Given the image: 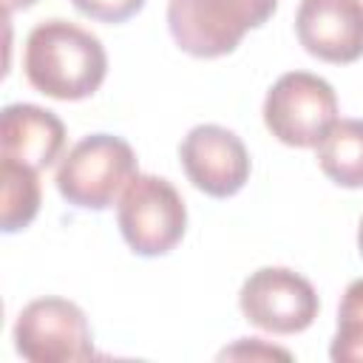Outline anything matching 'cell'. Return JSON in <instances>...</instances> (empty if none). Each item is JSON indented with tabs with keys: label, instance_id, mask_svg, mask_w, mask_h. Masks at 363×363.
Masks as SVG:
<instances>
[{
	"label": "cell",
	"instance_id": "obj_1",
	"mask_svg": "<svg viewBox=\"0 0 363 363\" xmlns=\"http://www.w3.org/2000/svg\"><path fill=\"white\" fill-rule=\"evenodd\" d=\"M23 71L34 91L60 102H79L94 96L105 82L108 54L88 28L51 17L28 31Z\"/></svg>",
	"mask_w": 363,
	"mask_h": 363
},
{
	"label": "cell",
	"instance_id": "obj_2",
	"mask_svg": "<svg viewBox=\"0 0 363 363\" xmlns=\"http://www.w3.org/2000/svg\"><path fill=\"white\" fill-rule=\"evenodd\" d=\"M139 173L133 147L113 133L82 136L57 164L60 196L79 210H108Z\"/></svg>",
	"mask_w": 363,
	"mask_h": 363
},
{
	"label": "cell",
	"instance_id": "obj_3",
	"mask_svg": "<svg viewBox=\"0 0 363 363\" xmlns=\"http://www.w3.org/2000/svg\"><path fill=\"white\" fill-rule=\"evenodd\" d=\"M116 224L136 255L159 258L184 238L187 207L173 182L153 173H136L119 196Z\"/></svg>",
	"mask_w": 363,
	"mask_h": 363
},
{
	"label": "cell",
	"instance_id": "obj_4",
	"mask_svg": "<svg viewBox=\"0 0 363 363\" xmlns=\"http://www.w3.org/2000/svg\"><path fill=\"white\" fill-rule=\"evenodd\" d=\"M335 122L337 94L318 74L286 71L264 96V125L289 147H315Z\"/></svg>",
	"mask_w": 363,
	"mask_h": 363
},
{
	"label": "cell",
	"instance_id": "obj_5",
	"mask_svg": "<svg viewBox=\"0 0 363 363\" xmlns=\"http://www.w3.org/2000/svg\"><path fill=\"white\" fill-rule=\"evenodd\" d=\"M14 349L31 363H74L94 357V332L85 312L57 295L26 303L14 320Z\"/></svg>",
	"mask_w": 363,
	"mask_h": 363
},
{
	"label": "cell",
	"instance_id": "obj_6",
	"mask_svg": "<svg viewBox=\"0 0 363 363\" xmlns=\"http://www.w3.org/2000/svg\"><path fill=\"white\" fill-rule=\"evenodd\" d=\"M241 315L264 332L298 335L320 312L315 286L289 267H261L250 272L238 292Z\"/></svg>",
	"mask_w": 363,
	"mask_h": 363
},
{
	"label": "cell",
	"instance_id": "obj_7",
	"mask_svg": "<svg viewBox=\"0 0 363 363\" xmlns=\"http://www.w3.org/2000/svg\"><path fill=\"white\" fill-rule=\"evenodd\" d=\"M179 162L190 184L213 199L235 196L252 170L250 150L238 133L221 125H196L179 145Z\"/></svg>",
	"mask_w": 363,
	"mask_h": 363
},
{
	"label": "cell",
	"instance_id": "obj_8",
	"mask_svg": "<svg viewBox=\"0 0 363 363\" xmlns=\"http://www.w3.org/2000/svg\"><path fill=\"white\" fill-rule=\"evenodd\" d=\"M295 34L306 54L349 65L363 57V0H301Z\"/></svg>",
	"mask_w": 363,
	"mask_h": 363
},
{
	"label": "cell",
	"instance_id": "obj_9",
	"mask_svg": "<svg viewBox=\"0 0 363 363\" xmlns=\"http://www.w3.org/2000/svg\"><path fill=\"white\" fill-rule=\"evenodd\" d=\"M65 125L62 119L31 102H11L0 116V156L17 159L34 170L51 167L62 159Z\"/></svg>",
	"mask_w": 363,
	"mask_h": 363
},
{
	"label": "cell",
	"instance_id": "obj_10",
	"mask_svg": "<svg viewBox=\"0 0 363 363\" xmlns=\"http://www.w3.org/2000/svg\"><path fill=\"white\" fill-rule=\"evenodd\" d=\"M167 28L173 43L199 60L233 54L247 34L230 23L213 0H167Z\"/></svg>",
	"mask_w": 363,
	"mask_h": 363
},
{
	"label": "cell",
	"instance_id": "obj_11",
	"mask_svg": "<svg viewBox=\"0 0 363 363\" xmlns=\"http://www.w3.org/2000/svg\"><path fill=\"white\" fill-rule=\"evenodd\" d=\"M318 167L337 187H363V119H337L315 145Z\"/></svg>",
	"mask_w": 363,
	"mask_h": 363
},
{
	"label": "cell",
	"instance_id": "obj_12",
	"mask_svg": "<svg viewBox=\"0 0 363 363\" xmlns=\"http://www.w3.org/2000/svg\"><path fill=\"white\" fill-rule=\"evenodd\" d=\"M40 170L0 156V179H3V210L0 224L3 233L26 230L40 213Z\"/></svg>",
	"mask_w": 363,
	"mask_h": 363
},
{
	"label": "cell",
	"instance_id": "obj_13",
	"mask_svg": "<svg viewBox=\"0 0 363 363\" xmlns=\"http://www.w3.org/2000/svg\"><path fill=\"white\" fill-rule=\"evenodd\" d=\"M329 357L335 363H363V278L352 281L340 298Z\"/></svg>",
	"mask_w": 363,
	"mask_h": 363
},
{
	"label": "cell",
	"instance_id": "obj_14",
	"mask_svg": "<svg viewBox=\"0 0 363 363\" xmlns=\"http://www.w3.org/2000/svg\"><path fill=\"white\" fill-rule=\"evenodd\" d=\"M218 11L238 28H261L278 9V0H213Z\"/></svg>",
	"mask_w": 363,
	"mask_h": 363
},
{
	"label": "cell",
	"instance_id": "obj_15",
	"mask_svg": "<svg viewBox=\"0 0 363 363\" xmlns=\"http://www.w3.org/2000/svg\"><path fill=\"white\" fill-rule=\"evenodd\" d=\"M71 6L96 23H125L142 11L145 0H71Z\"/></svg>",
	"mask_w": 363,
	"mask_h": 363
},
{
	"label": "cell",
	"instance_id": "obj_16",
	"mask_svg": "<svg viewBox=\"0 0 363 363\" xmlns=\"http://www.w3.org/2000/svg\"><path fill=\"white\" fill-rule=\"evenodd\" d=\"M255 354H267V357H284V360H289V352H284V349H261V343H258V337H241L233 349H224L221 352V357H255Z\"/></svg>",
	"mask_w": 363,
	"mask_h": 363
},
{
	"label": "cell",
	"instance_id": "obj_17",
	"mask_svg": "<svg viewBox=\"0 0 363 363\" xmlns=\"http://www.w3.org/2000/svg\"><path fill=\"white\" fill-rule=\"evenodd\" d=\"M37 0H3V6H6V14H11V11H20V9H31Z\"/></svg>",
	"mask_w": 363,
	"mask_h": 363
},
{
	"label": "cell",
	"instance_id": "obj_18",
	"mask_svg": "<svg viewBox=\"0 0 363 363\" xmlns=\"http://www.w3.org/2000/svg\"><path fill=\"white\" fill-rule=\"evenodd\" d=\"M357 250L363 255V218H360V227H357Z\"/></svg>",
	"mask_w": 363,
	"mask_h": 363
}]
</instances>
